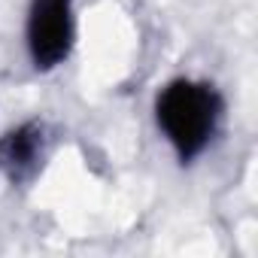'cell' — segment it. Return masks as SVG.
I'll return each mask as SVG.
<instances>
[{"label": "cell", "instance_id": "2", "mask_svg": "<svg viewBox=\"0 0 258 258\" xmlns=\"http://www.w3.org/2000/svg\"><path fill=\"white\" fill-rule=\"evenodd\" d=\"M73 46V0H34L28 16V49L40 70L58 67Z\"/></svg>", "mask_w": 258, "mask_h": 258}, {"label": "cell", "instance_id": "1", "mask_svg": "<svg viewBox=\"0 0 258 258\" xmlns=\"http://www.w3.org/2000/svg\"><path fill=\"white\" fill-rule=\"evenodd\" d=\"M155 115L176 155L182 161H191L210 146L216 134L222 118V100L207 82L176 79L158 94Z\"/></svg>", "mask_w": 258, "mask_h": 258}, {"label": "cell", "instance_id": "3", "mask_svg": "<svg viewBox=\"0 0 258 258\" xmlns=\"http://www.w3.org/2000/svg\"><path fill=\"white\" fill-rule=\"evenodd\" d=\"M43 155V127L22 124L0 140V167L10 179H25Z\"/></svg>", "mask_w": 258, "mask_h": 258}]
</instances>
